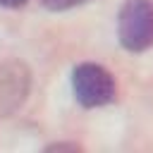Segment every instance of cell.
<instances>
[{"instance_id": "obj_2", "label": "cell", "mask_w": 153, "mask_h": 153, "mask_svg": "<svg viewBox=\"0 0 153 153\" xmlns=\"http://www.w3.org/2000/svg\"><path fill=\"white\" fill-rule=\"evenodd\" d=\"M72 91L84 108H100L115 98V79L105 67L84 62L72 72Z\"/></svg>"}, {"instance_id": "obj_3", "label": "cell", "mask_w": 153, "mask_h": 153, "mask_svg": "<svg viewBox=\"0 0 153 153\" xmlns=\"http://www.w3.org/2000/svg\"><path fill=\"white\" fill-rule=\"evenodd\" d=\"M31 88V72L19 60L0 62V117L17 112Z\"/></svg>"}, {"instance_id": "obj_4", "label": "cell", "mask_w": 153, "mask_h": 153, "mask_svg": "<svg viewBox=\"0 0 153 153\" xmlns=\"http://www.w3.org/2000/svg\"><path fill=\"white\" fill-rule=\"evenodd\" d=\"M86 2H91V0H41V5L48 7V10H53V12H65V10L86 5Z\"/></svg>"}, {"instance_id": "obj_5", "label": "cell", "mask_w": 153, "mask_h": 153, "mask_svg": "<svg viewBox=\"0 0 153 153\" xmlns=\"http://www.w3.org/2000/svg\"><path fill=\"white\" fill-rule=\"evenodd\" d=\"M26 5V0H0V7H22Z\"/></svg>"}, {"instance_id": "obj_1", "label": "cell", "mask_w": 153, "mask_h": 153, "mask_svg": "<svg viewBox=\"0 0 153 153\" xmlns=\"http://www.w3.org/2000/svg\"><path fill=\"white\" fill-rule=\"evenodd\" d=\"M117 36L120 43L141 53L153 45V0H127L117 17Z\"/></svg>"}]
</instances>
